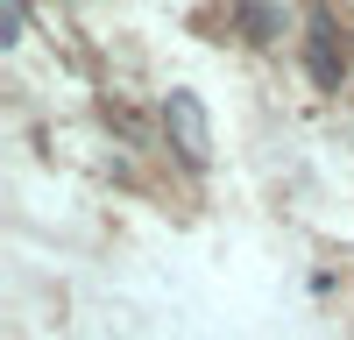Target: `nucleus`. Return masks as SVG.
<instances>
[{
  "label": "nucleus",
  "mask_w": 354,
  "mask_h": 340,
  "mask_svg": "<svg viewBox=\"0 0 354 340\" xmlns=\"http://www.w3.org/2000/svg\"><path fill=\"white\" fill-rule=\"evenodd\" d=\"M163 128H170V142H177V156H185L192 170H205L213 142H205V106H198L192 93H170V100H163Z\"/></svg>",
  "instance_id": "nucleus-1"
},
{
  "label": "nucleus",
  "mask_w": 354,
  "mask_h": 340,
  "mask_svg": "<svg viewBox=\"0 0 354 340\" xmlns=\"http://www.w3.org/2000/svg\"><path fill=\"white\" fill-rule=\"evenodd\" d=\"M312 71H319V85H340V64H333V28H326V21L312 28Z\"/></svg>",
  "instance_id": "nucleus-2"
}]
</instances>
